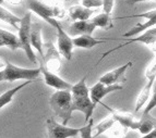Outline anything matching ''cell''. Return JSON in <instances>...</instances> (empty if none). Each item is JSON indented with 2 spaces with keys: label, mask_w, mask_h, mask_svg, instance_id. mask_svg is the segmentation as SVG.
<instances>
[{
  "label": "cell",
  "mask_w": 156,
  "mask_h": 138,
  "mask_svg": "<svg viewBox=\"0 0 156 138\" xmlns=\"http://www.w3.org/2000/svg\"><path fill=\"white\" fill-rule=\"evenodd\" d=\"M73 100V111H80L84 114L85 124L92 120V115L96 103H94L91 99L90 89L86 86V76L82 77L78 83H76L71 88Z\"/></svg>",
  "instance_id": "cell-1"
},
{
  "label": "cell",
  "mask_w": 156,
  "mask_h": 138,
  "mask_svg": "<svg viewBox=\"0 0 156 138\" xmlns=\"http://www.w3.org/2000/svg\"><path fill=\"white\" fill-rule=\"evenodd\" d=\"M49 103L56 115L62 121L61 124L67 125L72 116V112H74L71 90H57L50 97Z\"/></svg>",
  "instance_id": "cell-2"
},
{
  "label": "cell",
  "mask_w": 156,
  "mask_h": 138,
  "mask_svg": "<svg viewBox=\"0 0 156 138\" xmlns=\"http://www.w3.org/2000/svg\"><path fill=\"white\" fill-rule=\"evenodd\" d=\"M42 74L41 69H24L5 61V66L0 71V81L1 82H14L19 79L24 81H35Z\"/></svg>",
  "instance_id": "cell-3"
},
{
  "label": "cell",
  "mask_w": 156,
  "mask_h": 138,
  "mask_svg": "<svg viewBox=\"0 0 156 138\" xmlns=\"http://www.w3.org/2000/svg\"><path fill=\"white\" fill-rule=\"evenodd\" d=\"M32 13L27 12L25 15L22 18V22L19 27V38L21 40L22 45L24 47V51H25L26 56L32 62H36L37 58L34 49L32 47L31 44V31H32Z\"/></svg>",
  "instance_id": "cell-4"
},
{
  "label": "cell",
  "mask_w": 156,
  "mask_h": 138,
  "mask_svg": "<svg viewBox=\"0 0 156 138\" xmlns=\"http://www.w3.org/2000/svg\"><path fill=\"white\" fill-rule=\"evenodd\" d=\"M26 3L32 12L36 13L39 18L50 24L54 29L57 27L59 22L55 19V7L48 5L43 0H26Z\"/></svg>",
  "instance_id": "cell-5"
},
{
  "label": "cell",
  "mask_w": 156,
  "mask_h": 138,
  "mask_svg": "<svg viewBox=\"0 0 156 138\" xmlns=\"http://www.w3.org/2000/svg\"><path fill=\"white\" fill-rule=\"evenodd\" d=\"M39 69H41V72L43 74V77H44L45 83L48 85V86L52 87V88H56L57 90H71L72 88V84H70L69 82L65 81L61 77H59L58 75H56L54 72L49 71L46 68L45 62L43 60V58L39 57Z\"/></svg>",
  "instance_id": "cell-6"
},
{
  "label": "cell",
  "mask_w": 156,
  "mask_h": 138,
  "mask_svg": "<svg viewBox=\"0 0 156 138\" xmlns=\"http://www.w3.org/2000/svg\"><path fill=\"white\" fill-rule=\"evenodd\" d=\"M46 125L47 130H48V136L50 138H71L80 136V128L69 127L67 125L56 122L52 119L47 120Z\"/></svg>",
  "instance_id": "cell-7"
},
{
  "label": "cell",
  "mask_w": 156,
  "mask_h": 138,
  "mask_svg": "<svg viewBox=\"0 0 156 138\" xmlns=\"http://www.w3.org/2000/svg\"><path fill=\"white\" fill-rule=\"evenodd\" d=\"M134 42H141V44L147 45V46H150V45H155L156 44V27H152V29H147V31L143 32L142 34L139 35V36H136V37H133V38L127 39V40H126L123 44L119 45V46H117V47L112 48V49H110L109 51L105 52L104 55L101 57L98 63L101 62V61L103 60L105 57H107L108 55H110L112 52L116 51V50L121 49V48L126 47V46H128V45H130V44H134Z\"/></svg>",
  "instance_id": "cell-8"
},
{
  "label": "cell",
  "mask_w": 156,
  "mask_h": 138,
  "mask_svg": "<svg viewBox=\"0 0 156 138\" xmlns=\"http://www.w3.org/2000/svg\"><path fill=\"white\" fill-rule=\"evenodd\" d=\"M57 29V45L58 50H59L60 55L65 58L66 60H71L72 58V51H73V39L63 31L60 24L56 27Z\"/></svg>",
  "instance_id": "cell-9"
},
{
  "label": "cell",
  "mask_w": 156,
  "mask_h": 138,
  "mask_svg": "<svg viewBox=\"0 0 156 138\" xmlns=\"http://www.w3.org/2000/svg\"><path fill=\"white\" fill-rule=\"evenodd\" d=\"M131 66H132V62L129 61V62L121 65L119 68L105 73L104 75L99 78L98 82L106 84V85H117V84L120 85V84L125 83L127 81V78H126V71L129 68H131Z\"/></svg>",
  "instance_id": "cell-10"
},
{
  "label": "cell",
  "mask_w": 156,
  "mask_h": 138,
  "mask_svg": "<svg viewBox=\"0 0 156 138\" xmlns=\"http://www.w3.org/2000/svg\"><path fill=\"white\" fill-rule=\"evenodd\" d=\"M134 16L145 18L146 22L135 24L132 29H130L128 32H126L125 34H122V36L125 38H130V37L134 36V35L141 34V33H143V32L152 29L154 25H156V10L150 11V12H146V13H142V14H138V15H133L132 18H134Z\"/></svg>",
  "instance_id": "cell-11"
},
{
  "label": "cell",
  "mask_w": 156,
  "mask_h": 138,
  "mask_svg": "<svg viewBox=\"0 0 156 138\" xmlns=\"http://www.w3.org/2000/svg\"><path fill=\"white\" fill-rule=\"evenodd\" d=\"M43 60L45 62L46 68L49 71L55 73L61 66L60 62V52L57 50L51 42H45L44 44V58Z\"/></svg>",
  "instance_id": "cell-12"
},
{
  "label": "cell",
  "mask_w": 156,
  "mask_h": 138,
  "mask_svg": "<svg viewBox=\"0 0 156 138\" xmlns=\"http://www.w3.org/2000/svg\"><path fill=\"white\" fill-rule=\"evenodd\" d=\"M121 89H122V86L118 85V84L117 85H106V84H103L101 82H97L94 86L90 88V95H91L92 101L97 104L101 103V99L108 94L117 90H121Z\"/></svg>",
  "instance_id": "cell-13"
},
{
  "label": "cell",
  "mask_w": 156,
  "mask_h": 138,
  "mask_svg": "<svg viewBox=\"0 0 156 138\" xmlns=\"http://www.w3.org/2000/svg\"><path fill=\"white\" fill-rule=\"evenodd\" d=\"M106 108L108 111L112 112V115L115 117V120L118 124H120L121 126H123L127 130H138L140 128V120L135 119L132 114H129V113L125 112H120V111H116V110H112V108L107 107L104 103H101Z\"/></svg>",
  "instance_id": "cell-14"
},
{
  "label": "cell",
  "mask_w": 156,
  "mask_h": 138,
  "mask_svg": "<svg viewBox=\"0 0 156 138\" xmlns=\"http://www.w3.org/2000/svg\"><path fill=\"white\" fill-rule=\"evenodd\" d=\"M96 29V25L92 22V20L89 21H76L73 22L69 27V34L71 36H82V35H92L93 32Z\"/></svg>",
  "instance_id": "cell-15"
},
{
  "label": "cell",
  "mask_w": 156,
  "mask_h": 138,
  "mask_svg": "<svg viewBox=\"0 0 156 138\" xmlns=\"http://www.w3.org/2000/svg\"><path fill=\"white\" fill-rule=\"evenodd\" d=\"M0 47H8L13 51L16 49L24 50L23 45H22L19 36H16L13 33L5 31L3 29H0Z\"/></svg>",
  "instance_id": "cell-16"
},
{
  "label": "cell",
  "mask_w": 156,
  "mask_h": 138,
  "mask_svg": "<svg viewBox=\"0 0 156 138\" xmlns=\"http://www.w3.org/2000/svg\"><path fill=\"white\" fill-rule=\"evenodd\" d=\"M69 15H70L71 20L74 22L76 21H89L91 16L94 14L95 10L94 9L85 8L83 5H73L69 9Z\"/></svg>",
  "instance_id": "cell-17"
},
{
  "label": "cell",
  "mask_w": 156,
  "mask_h": 138,
  "mask_svg": "<svg viewBox=\"0 0 156 138\" xmlns=\"http://www.w3.org/2000/svg\"><path fill=\"white\" fill-rule=\"evenodd\" d=\"M31 44L33 49L39 53V57L44 58V42L42 39V29L38 24H32Z\"/></svg>",
  "instance_id": "cell-18"
},
{
  "label": "cell",
  "mask_w": 156,
  "mask_h": 138,
  "mask_svg": "<svg viewBox=\"0 0 156 138\" xmlns=\"http://www.w3.org/2000/svg\"><path fill=\"white\" fill-rule=\"evenodd\" d=\"M105 40H109V39H96L94 38L92 35H82V36H78L73 38V45L76 48H84V49H92L95 47L96 45H99L101 42H104Z\"/></svg>",
  "instance_id": "cell-19"
},
{
  "label": "cell",
  "mask_w": 156,
  "mask_h": 138,
  "mask_svg": "<svg viewBox=\"0 0 156 138\" xmlns=\"http://www.w3.org/2000/svg\"><path fill=\"white\" fill-rule=\"evenodd\" d=\"M154 83H155V81L146 79V84L144 85L143 88L141 89L140 94H139V96H138V99H136V102H135L134 112H138L139 110L147 102L148 98H150V95H152L151 93H152V88H153Z\"/></svg>",
  "instance_id": "cell-20"
},
{
  "label": "cell",
  "mask_w": 156,
  "mask_h": 138,
  "mask_svg": "<svg viewBox=\"0 0 156 138\" xmlns=\"http://www.w3.org/2000/svg\"><path fill=\"white\" fill-rule=\"evenodd\" d=\"M31 82L32 81H25L24 83L20 84V85H18V86L13 87V88L9 89V90H7L5 93L1 94V96H0V108L2 109L5 106H7L8 103H10L11 100H12L13 97H14V95H16V93H18L19 90H21L22 88H24L25 86L30 85Z\"/></svg>",
  "instance_id": "cell-21"
},
{
  "label": "cell",
  "mask_w": 156,
  "mask_h": 138,
  "mask_svg": "<svg viewBox=\"0 0 156 138\" xmlns=\"http://www.w3.org/2000/svg\"><path fill=\"white\" fill-rule=\"evenodd\" d=\"M116 120H115V117L112 116V114L109 116L105 117L104 120L101 121V122L97 124L95 127L93 128L94 133H93V138H97L99 135H101L103 133L107 132V130H109L110 128L114 127V125L116 124Z\"/></svg>",
  "instance_id": "cell-22"
},
{
  "label": "cell",
  "mask_w": 156,
  "mask_h": 138,
  "mask_svg": "<svg viewBox=\"0 0 156 138\" xmlns=\"http://www.w3.org/2000/svg\"><path fill=\"white\" fill-rule=\"evenodd\" d=\"M156 128V119L153 117L151 114L147 115H141L140 117V128L139 132L143 135L151 133Z\"/></svg>",
  "instance_id": "cell-23"
},
{
  "label": "cell",
  "mask_w": 156,
  "mask_h": 138,
  "mask_svg": "<svg viewBox=\"0 0 156 138\" xmlns=\"http://www.w3.org/2000/svg\"><path fill=\"white\" fill-rule=\"evenodd\" d=\"M91 20L96 25V27L105 29V31L114 27V25H112V19L110 16V14H107L105 12L101 13V14H97L96 16H93Z\"/></svg>",
  "instance_id": "cell-24"
},
{
  "label": "cell",
  "mask_w": 156,
  "mask_h": 138,
  "mask_svg": "<svg viewBox=\"0 0 156 138\" xmlns=\"http://www.w3.org/2000/svg\"><path fill=\"white\" fill-rule=\"evenodd\" d=\"M0 18H1V21L7 22L10 25H12L13 27H16V29H19L20 27V24L22 22V18H19L16 14L11 13L9 10L5 8V7H1L0 9Z\"/></svg>",
  "instance_id": "cell-25"
},
{
  "label": "cell",
  "mask_w": 156,
  "mask_h": 138,
  "mask_svg": "<svg viewBox=\"0 0 156 138\" xmlns=\"http://www.w3.org/2000/svg\"><path fill=\"white\" fill-rule=\"evenodd\" d=\"M155 107H156V81L153 85V88H152V96H151V98H150V100H148L147 104H146V108L144 109L142 114L143 115L150 114V112H151Z\"/></svg>",
  "instance_id": "cell-26"
},
{
  "label": "cell",
  "mask_w": 156,
  "mask_h": 138,
  "mask_svg": "<svg viewBox=\"0 0 156 138\" xmlns=\"http://www.w3.org/2000/svg\"><path fill=\"white\" fill-rule=\"evenodd\" d=\"M82 5L89 9H96L103 7V0H81Z\"/></svg>",
  "instance_id": "cell-27"
},
{
  "label": "cell",
  "mask_w": 156,
  "mask_h": 138,
  "mask_svg": "<svg viewBox=\"0 0 156 138\" xmlns=\"http://www.w3.org/2000/svg\"><path fill=\"white\" fill-rule=\"evenodd\" d=\"M146 79H151V81H156V61L151 68H148L145 72Z\"/></svg>",
  "instance_id": "cell-28"
},
{
  "label": "cell",
  "mask_w": 156,
  "mask_h": 138,
  "mask_svg": "<svg viewBox=\"0 0 156 138\" xmlns=\"http://www.w3.org/2000/svg\"><path fill=\"white\" fill-rule=\"evenodd\" d=\"M115 0H103V10L107 14H110L114 8Z\"/></svg>",
  "instance_id": "cell-29"
},
{
  "label": "cell",
  "mask_w": 156,
  "mask_h": 138,
  "mask_svg": "<svg viewBox=\"0 0 156 138\" xmlns=\"http://www.w3.org/2000/svg\"><path fill=\"white\" fill-rule=\"evenodd\" d=\"M66 15H67V12H66V10L62 7L55 5V19H63Z\"/></svg>",
  "instance_id": "cell-30"
},
{
  "label": "cell",
  "mask_w": 156,
  "mask_h": 138,
  "mask_svg": "<svg viewBox=\"0 0 156 138\" xmlns=\"http://www.w3.org/2000/svg\"><path fill=\"white\" fill-rule=\"evenodd\" d=\"M144 1H156V0H126V2L128 5H135V3H139V2H144Z\"/></svg>",
  "instance_id": "cell-31"
},
{
  "label": "cell",
  "mask_w": 156,
  "mask_h": 138,
  "mask_svg": "<svg viewBox=\"0 0 156 138\" xmlns=\"http://www.w3.org/2000/svg\"><path fill=\"white\" fill-rule=\"evenodd\" d=\"M141 138H156V128L153 130V132H151V133L146 134V135H143V137Z\"/></svg>",
  "instance_id": "cell-32"
},
{
  "label": "cell",
  "mask_w": 156,
  "mask_h": 138,
  "mask_svg": "<svg viewBox=\"0 0 156 138\" xmlns=\"http://www.w3.org/2000/svg\"><path fill=\"white\" fill-rule=\"evenodd\" d=\"M5 1L12 5H21L22 3V0H5ZM3 2H5V1H3Z\"/></svg>",
  "instance_id": "cell-33"
},
{
  "label": "cell",
  "mask_w": 156,
  "mask_h": 138,
  "mask_svg": "<svg viewBox=\"0 0 156 138\" xmlns=\"http://www.w3.org/2000/svg\"><path fill=\"white\" fill-rule=\"evenodd\" d=\"M3 1H5V0H1V3H3Z\"/></svg>",
  "instance_id": "cell-34"
},
{
  "label": "cell",
  "mask_w": 156,
  "mask_h": 138,
  "mask_svg": "<svg viewBox=\"0 0 156 138\" xmlns=\"http://www.w3.org/2000/svg\"><path fill=\"white\" fill-rule=\"evenodd\" d=\"M47 138H50V137H49V136H47Z\"/></svg>",
  "instance_id": "cell-35"
}]
</instances>
